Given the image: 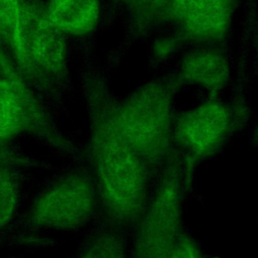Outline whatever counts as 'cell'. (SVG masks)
<instances>
[{
  "label": "cell",
  "mask_w": 258,
  "mask_h": 258,
  "mask_svg": "<svg viewBox=\"0 0 258 258\" xmlns=\"http://www.w3.org/2000/svg\"><path fill=\"white\" fill-rule=\"evenodd\" d=\"M252 117L247 98L235 95L231 104L210 99L182 116L179 123L181 141L197 158L212 155L244 130Z\"/></svg>",
  "instance_id": "6da1fadb"
},
{
  "label": "cell",
  "mask_w": 258,
  "mask_h": 258,
  "mask_svg": "<svg viewBox=\"0 0 258 258\" xmlns=\"http://www.w3.org/2000/svg\"><path fill=\"white\" fill-rule=\"evenodd\" d=\"M97 163L105 188L118 204L133 202L141 187V173L134 155L122 138L105 136L97 149Z\"/></svg>",
  "instance_id": "7a4b0ae2"
},
{
  "label": "cell",
  "mask_w": 258,
  "mask_h": 258,
  "mask_svg": "<svg viewBox=\"0 0 258 258\" xmlns=\"http://www.w3.org/2000/svg\"><path fill=\"white\" fill-rule=\"evenodd\" d=\"M236 4L237 0H174L173 10L191 39L212 42L228 33Z\"/></svg>",
  "instance_id": "3957f363"
},
{
  "label": "cell",
  "mask_w": 258,
  "mask_h": 258,
  "mask_svg": "<svg viewBox=\"0 0 258 258\" xmlns=\"http://www.w3.org/2000/svg\"><path fill=\"white\" fill-rule=\"evenodd\" d=\"M166 102L155 89L146 90L125 108L121 127L128 142L138 148H149L161 140L166 122Z\"/></svg>",
  "instance_id": "277c9868"
},
{
  "label": "cell",
  "mask_w": 258,
  "mask_h": 258,
  "mask_svg": "<svg viewBox=\"0 0 258 258\" xmlns=\"http://www.w3.org/2000/svg\"><path fill=\"white\" fill-rule=\"evenodd\" d=\"M183 78L217 94L230 82L231 69L225 51L214 46H205L189 52L183 59Z\"/></svg>",
  "instance_id": "5b68a950"
},
{
  "label": "cell",
  "mask_w": 258,
  "mask_h": 258,
  "mask_svg": "<svg viewBox=\"0 0 258 258\" xmlns=\"http://www.w3.org/2000/svg\"><path fill=\"white\" fill-rule=\"evenodd\" d=\"M89 207V196L81 185H68L51 192L41 205V215L54 224H69L82 218Z\"/></svg>",
  "instance_id": "8992f818"
},
{
  "label": "cell",
  "mask_w": 258,
  "mask_h": 258,
  "mask_svg": "<svg viewBox=\"0 0 258 258\" xmlns=\"http://www.w3.org/2000/svg\"><path fill=\"white\" fill-rule=\"evenodd\" d=\"M97 0H51L49 15L59 29L71 33L91 30L98 18Z\"/></svg>",
  "instance_id": "52a82bcc"
},
{
  "label": "cell",
  "mask_w": 258,
  "mask_h": 258,
  "mask_svg": "<svg viewBox=\"0 0 258 258\" xmlns=\"http://www.w3.org/2000/svg\"><path fill=\"white\" fill-rule=\"evenodd\" d=\"M55 25L45 21L36 24L30 34L29 50L35 61L47 69L57 70L64 60V44Z\"/></svg>",
  "instance_id": "ba28073f"
},
{
  "label": "cell",
  "mask_w": 258,
  "mask_h": 258,
  "mask_svg": "<svg viewBox=\"0 0 258 258\" xmlns=\"http://www.w3.org/2000/svg\"><path fill=\"white\" fill-rule=\"evenodd\" d=\"M20 103L12 86L6 82L1 83V114L0 125L2 137L12 133L20 119Z\"/></svg>",
  "instance_id": "9c48e42d"
},
{
  "label": "cell",
  "mask_w": 258,
  "mask_h": 258,
  "mask_svg": "<svg viewBox=\"0 0 258 258\" xmlns=\"http://www.w3.org/2000/svg\"><path fill=\"white\" fill-rule=\"evenodd\" d=\"M0 20L2 29L10 34L18 52L22 53L23 39L18 0H0Z\"/></svg>",
  "instance_id": "30bf717a"
},
{
  "label": "cell",
  "mask_w": 258,
  "mask_h": 258,
  "mask_svg": "<svg viewBox=\"0 0 258 258\" xmlns=\"http://www.w3.org/2000/svg\"><path fill=\"white\" fill-rule=\"evenodd\" d=\"M250 79L258 85V13L256 16L252 44H251V55H250V69H249Z\"/></svg>",
  "instance_id": "8fae6325"
},
{
  "label": "cell",
  "mask_w": 258,
  "mask_h": 258,
  "mask_svg": "<svg viewBox=\"0 0 258 258\" xmlns=\"http://www.w3.org/2000/svg\"><path fill=\"white\" fill-rule=\"evenodd\" d=\"M14 189L10 182L2 180L1 184V214L2 222L4 223L10 215L14 205Z\"/></svg>",
  "instance_id": "7c38bea8"
},
{
  "label": "cell",
  "mask_w": 258,
  "mask_h": 258,
  "mask_svg": "<svg viewBox=\"0 0 258 258\" xmlns=\"http://www.w3.org/2000/svg\"><path fill=\"white\" fill-rule=\"evenodd\" d=\"M170 258H205L199 248L188 239L183 238L175 247Z\"/></svg>",
  "instance_id": "4fadbf2b"
},
{
  "label": "cell",
  "mask_w": 258,
  "mask_h": 258,
  "mask_svg": "<svg viewBox=\"0 0 258 258\" xmlns=\"http://www.w3.org/2000/svg\"><path fill=\"white\" fill-rule=\"evenodd\" d=\"M249 141L251 145L258 150V119L251 126Z\"/></svg>",
  "instance_id": "5bb4252c"
}]
</instances>
